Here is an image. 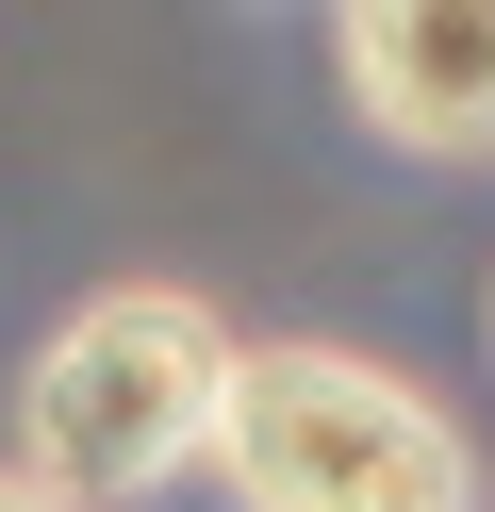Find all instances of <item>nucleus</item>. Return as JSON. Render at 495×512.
I'll list each match as a JSON object with an SVG mask.
<instances>
[{
	"mask_svg": "<svg viewBox=\"0 0 495 512\" xmlns=\"http://www.w3.org/2000/svg\"><path fill=\"white\" fill-rule=\"evenodd\" d=\"M231 314L182 298V281H116V298H83L50 347H33L17 380V463L66 479L83 512L116 496H165L182 463H215V413H231Z\"/></svg>",
	"mask_w": 495,
	"mask_h": 512,
	"instance_id": "obj_1",
	"label": "nucleus"
},
{
	"mask_svg": "<svg viewBox=\"0 0 495 512\" xmlns=\"http://www.w3.org/2000/svg\"><path fill=\"white\" fill-rule=\"evenodd\" d=\"M215 479L231 512H479V446L363 347H248Z\"/></svg>",
	"mask_w": 495,
	"mask_h": 512,
	"instance_id": "obj_2",
	"label": "nucleus"
},
{
	"mask_svg": "<svg viewBox=\"0 0 495 512\" xmlns=\"http://www.w3.org/2000/svg\"><path fill=\"white\" fill-rule=\"evenodd\" d=\"M330 83L380 149L479 166L495 149V0H330Z\"/></svg>",
	"mask_w": 495,
	"mask_h": 512,
	"instance_id": "obj_3",
	"label": "nucleus"
},
{
	"mask_svg": "<svg viewBox=\"0 0 495 512\" xmlns=\"http://www.w3.org/2000/svg\"><path fill=\"white\" fill-rule=\"evenodd\" d=\"M0 512H83L66 479H33V463H0Z\"/></svg>",
	"mask_w": 495,
	"mask_h": 512,
	"instance_id": "obj_4",
	"label": "nucleus"
}]
</instances>
